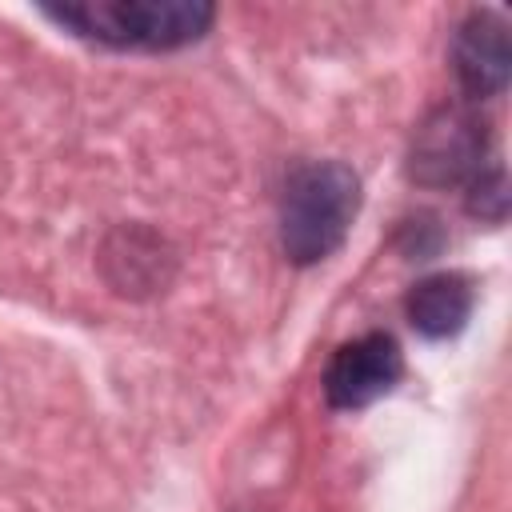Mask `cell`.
Instances as JSON below:
<instances>
[{
  "label": "cell",
  "mask_w": 512,
  "mask_h": 512,
  "mask_svg": "<svg viewBox=\"0 0 512 512\" xmlns=\"http://www.w3.org/2000/svg\"><path fill=\"white\" fill-rule=\"evenodd\" d=\"M472 304H476V292H472L468 276L436 272V276H424L408 292V320H412V328L420 336L444 340V336H456L468 324Z\"/></svg>",
  "instance_id": "6"
},
{
  "label": "cell",
  "mask_w": 512,
  "mask_h": 512,
  "mask_svg": "<svg viewBox=\"0 0 512 512\" xmlns=\"http://www.w3.org/2000/svg\"><path fill=\"white\" fill-rule=\"evenodd\" d=\"M72 36L108 48H184L212 24V4L200 0H72L44 8Z\"/></svg>",
  "instance_id": "2"
},
{
  "label": "cell",
  "mask_w": 512,
  "mask_h": 512,
  "mask_svg": "<svg viewBox=\"0 0 512 512\" xmlns=\"http://www.w3.org/2000/svg\"><path fill=\"white\" fill-rule=\"evenodd\" d=\"M508 68H512V44L504 20L496 12H472L452 40L456 84L464 88V96L484 100L508 84Z\"/></svg>",
  "instance_id": "4"
},
{
  "label": "cell",
  "mask_w": 512,
  "mask_h": 512,
  "mask_svg": "<svg viewBox=\"0 0 512 512\" xmlns=\"http://www.w3.org/2000/svg\"><path fill=\"white\" fill-rule=\"evenodd\" d=\"M404 372L400 344L388 332H364L340 344L324 368V396L332 408H364L396 388Z\"/></svg>",
  "instance_id": "3"
},
{
  "label": "cell",
  "mask_w": 512,
  "mask_h": 512,
  "mask_svg": "<svg viewBox=\"0 0 512 512\" xmlns=\"http://www.w3.org/2000/svg\"><path fill=\"white\" fill-rule=\"evenodd\" d=\"M360 208V180L340 160H304L288 172L280 196V244L292 264L332 256Z\"/></svg>",
  "instance_id": "1"
},
{
  "label": "cell",
  "mask_w": 512,
  "mask_h": 512,
  "mask_svg": "<svg viewBox=\"0 0 512 512\" xmlns=\"http://www.w3.org/2000/svg\"><path fill=\"white\" fill-rule=\"evenodd\" d=\"M484 156V124L464 112H440L424 124L412 148V172L428 184H452L480 168Z\"/></svg>",
  "instance_id": "5"
}]
</instances>
